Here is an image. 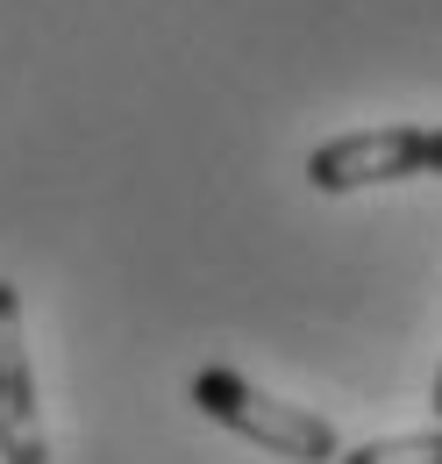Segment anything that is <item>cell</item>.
<instances>
[{
  "mask_svg": "<svg viewBox=\"0 0 442 464\" xmlns=\"http://www.w3.org/2000/svg\"><path fill=\"white\" fill-rule=\"evenodd\" d=\"M0 464H51L43 414H36V372H29V329L22 293L0 279Z\"/></svg>",
  "mask_w": 442,
  "mask_h": 464,
  "instance_id": "obj_2",
  "label": "cell"
},
{
  "mask_svg": "<svg viewBox=\"0 0 442 464\" xmlns=\"http://www.w3.org/2000/svg\"><path fill=\"white\" fill-rule=\"evenodd\" d=\"M335 464H442V421L436 429H414V436H379V443L335 450Z\"/></svg>",
  "mask_w": 442,
  "mask_h": 464,
  "instance_id": "obj_4",
  "label": "cell"
},
{
  "mask_svg": "<svg viewBox=\"0 0 442 464\" xmlns=\"http://www.w3.org/2000/svg\"><path fill=\"white\" fill-rule=\"evenodd\" d=\"M386 179H421L414 121L364 129V136H335V143H322L307 158V186L314 193H357V186H386Z\"/></svg>",
  "mask_w": 442,
  "mask_h": 464,
  "instance_id": "obj_3",
  "label": "cell"
},
{
  "mask_svg": "<svg viewBox=\"0 0 442 464\" xmlns=\"http://www.w3.org/2000/svg\"><path fill=\"white\" fill-rule=\"evenodd\" d=\"M428 407H436V421H442V364H436V393H428Z\"/></svg>",
  "mask_w": 442,
  "mask_h": 464,
  "instance_id": "obj_6",
  "label": "cell"
},
{
  "mask_svg": "<svg viewBox=\"0 0 442 464\" xmlns=\"http://www.w3.org/2000/svg\"><path fill=\"white\" fill-rule=\"evenodd\" d=\"M186 401L200 407L207 421L235 429V436H250V443H257V450H272V458L335 464V450H342V436H335L329 414L293 407V401H272L264 386H250V379H243V372H228V364H200V372H193V386H186Z\"/></svg>",
  "mask_w": 442,
  "mask_h": 464,
  "instance_id": "obj_1",
  "label": "cell"
},
{
  "mask_svg": "<svg viewBox=\"0 0 442 464\" xmlns=\"http://www.w3.org/2000/svg\"><path fill=\"white\" fill-rule=\"evenodd\" d=\"M414 150H421V172L442 179V129H421V121H414Z\"/></svg>",
  "mask_w": 442,
  "mask_h": 464,
  "instance_id": "obj_5",
  "label": "cell"
}]
</instances>
